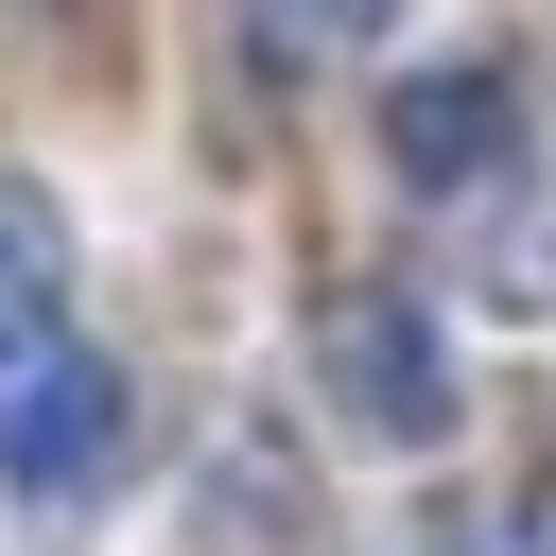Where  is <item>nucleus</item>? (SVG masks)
<instances>
[{"instance_id":"obj_2","label":"nucleus","mask_w":556,"mask_h":556,"mask_svg":"<svg viewBox=\"0 0 556 556\" xmlns=\"http://www.w3.org/2000/svg\"><path fill=\"white\" fill-rule=\"evenodd\" d=\"M330 400L365 417V434H452V348H434V313L417 295H348L330 313Z\"/></svg>"},{"instance_id":"obj_4","label":"nucleus","mask_w":556,"mask_h":556,"mask_svg":"<svg viewBox=\"0 0 556 556\" xmlns=\"http://www.w3.org/2000/svg\"><path fill=\"white\" fill-rule=\"evenodd\" d=\"M313 17H330V35H365V17H400V0H313Z\"/></svg>"},{"instance_id":"obj_3","label":"nucleus","mask_w":556,"mask_h":556,"mask_svg":"<svg viewBox=\"0 0 556 556\" xmlns=\"http://www.w3.org/2000/svg\"><path fill=\"white\" fill-rule=\"evenodd\" d=\"M382 139H400V174H417V191L486 174V156H504V70H434V87H400V104H382Z\"/></svg>"},{"instance_id":"obj_1","label":"nucleus","mask_w":556,"mask_h":556,"mask_svg":"<svg viewBox=\"0 0 556 556\" xmlns=\"http://www.w3.org/2000/svg\"><path fill=\"white\" fill-rule=\"evenodd\" d=\"M104 452H122V365L70 313H17L0 330V469L17 486H87Z\"/></svg>"}]
</instances>
